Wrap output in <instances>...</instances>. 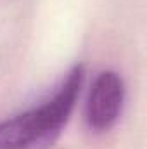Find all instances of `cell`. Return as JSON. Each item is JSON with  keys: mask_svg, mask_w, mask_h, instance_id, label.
<instances>
[{"mask_svg": "<svg viewBox=\"0 0 147 149\" xmlns=\"http://www.w3.org/2000/svg\"><path fill=\"white\" fill-rule=\"evenodd\" d=\"M85 68L76 64L52 99L38 108L0 121V149H28L59 132L73 111L83 83Z\"/></svg>", "mask_w": 147, "mask_h": 149, "instance_id": "obj_1", "label": "cell"}, {"mask_svg": "<svg viewBox=\"0 0 147 149\" xmlns=\"http://www.w3.org/2000/svg\"><path fill=\"white\" fill-rule=\"evenodd\" d=\"M125 99V85L121 76L114 71H102L95 78L88 104H87V121L90 128L97 132H104L111 128L123 106Z\"/></svg>", "mask_w": 147, "mask_h": 149, "instance_id": "obj_2", "label": "cell"}]
</instances>
